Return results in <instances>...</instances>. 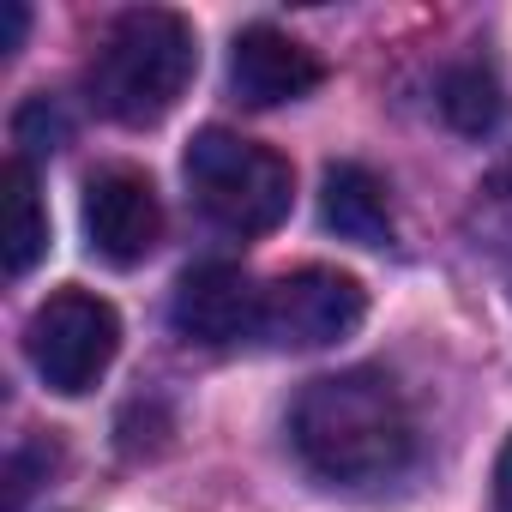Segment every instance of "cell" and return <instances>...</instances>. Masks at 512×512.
Segmentation results:
<instances>
[{"mask_svg":"<svg viewBox=\"0 0 512 512\" xmlns=\"http://www.w3.org/2000/svg\"><path fill=\"white\" fill-rule=\"evenodd\" d=\"M506 290H512V278H506Z\"/></svg>","mask_w":512,"mask_h":512,"instance_id":"2e32d148","label":"cell"},{"mask_svg":"<svg viewBox=\"0 0 512 512\" xmlns=\"http://www.w3.org/2000/svg\"><path fill=\"white\" fill-rule=\"evenodd\" d=\"M13 139L25 145L19 157L31 163V157H49V151H61V139H67V115L49 103V97H31L19 115H13Z\"/></svg>","mask_w":512,"mask_h":512,"instance_id":"7c38bea8","label":"cell"},{"mask_svg":"<svg viewBox=\"0 0 512 512\" xmlns=\"http://www.w3.org/2000/svg\"><path fill=\"white\" fill-rule=\"evenodd\" d=\"M368 320V290L350 272L302 266L260 290V344L272 350H326Z\"/></svg>","mask_w":512,"mask_h":512,"instance_id":"5b68a950","label":"cell"},{"mask_svg":"<svg viewBox=\"0 0 512 512\" xmlns=\"http://www.w3.org/2000/svg\"><path fill=\"white\" fill-rule=\"evenodd\" d=\"M494 512H512V434H506L500 464H494Z\"/></svg>","mask_w":512,"mask_h":512,"instance_id":"5bb4252c","label":"cell"},{"mask_svg":"<svg viewBox=\"0 0 512 512\" xmlns=\"http://www.w3.org/2000/svg\"><path fill=\"white\" fill-rule=\"evenodd\" d=\"M181 169H187L199 211L229 235H266L290 217L296 169L272 145H253L229 127H205V133H193Z\"/></svg>","mask_w":512,"mask_h":512,"instance_id":"3957f363","label":"cell"},{"mask_svg":"<svg viewBox=\"0 0 512 512\" xmlns=\"http://www.w3.org/2000/svg\"><path fill=\"white\" fill-rule=\"evenodd\" d=\"M290 446L326 488H386L416 458V416L392 374L344 368L302 386L290 404Z\"/></svg>","mask_w":512,"mask_h":512,"instance_id":"6da1fadb","label":"cell"},{"mask_svg":"<svg viewBox=\"0 0 512 512\" xmlns=\"http://www.w3.org/2000/svg\"><path fill=\"white\" fill-rule=\"evenodd\" d=\"M25 25H31V13L19 7V0H7V7H0V61L25 43Z\"/></svg>","mask_w":512,"mask_h":512,"instance_id":"4fadbf2b","label":"cell"},{"mask_svg":"<svg viewBox=\"0 0 512 512\" xmlns=\"http://www.w3.org/2000/svg\"><path fill=\"white\" fill-rule=\"evenodd\" d=\"M169 320L187 344H205V350H229L241 338H260V284H247L235 266L211 260V266H193L181 284H175V302H169Z\"/></svg>","mask_w":512,"mask_h":512,"instance_id":"52a82bcc","label":"cell"},{"mask_svg":"<svg viewBox=\"0 0 512 512\" xmlns=\"http://www.w3.org/2000/svg\"><path fill=\"white\" fill-rule=\"evenodd\" d=\"M326 67L314 49H302L290 31L278 25H247L229 49V91L247 109H278V103H302L308 91H320Z\"/></svg>","mask_w":512,"mask_h":512,"instance_id":"ba28073f","label":"cell"},{"mask_svg":"<svg viewBox=\"0 0 512 512\" xmlns=\"http://www.w3.org/2000/svg\"><path fill=\"white\" fill-rule=\"evenodd\" d=\"M500 79L482 67V61H464V67H452L446 79H440V115L458 127V133H470V139H482V133H494V121H500Z\"/></svg>","mask_w":512,"mask_h":512,"instance_id":"8fae6325","label":"cell"},{"mask_svg":"<svg viewBox=\"0 0 512 512\" xmlns=\"http://www.w3.org/2000/svg\"><path fill=\"white\" fill-rule=\"evenodd\" d=\"M85 241L109 266H139L163 241V205L145 169L109 163L85 181Z\"/></svg>","mask_w":512,"mask_h":512,"instance_id":"8992f818","label":"cell"},{"mask_svg":"<svg viewBox=\"0 0 512 512\" xmlns=\"http://www.w3.org/2000/svg\"><path fill=\"white\" fill-rule=\"evenodd\" d=\"M43 253H49V211L37 193V169L13 157L0 175V260H7V278H31Z\"/></svg>","mask_w":512,"mask_h":512,"instance_id":"30bf717a","label":"cell"},{"mask_svg":"<svg viewBox=\"0 0 512 512\" xmlns=\"http://www.w3.org/2000/svg\"><path fill=\"white\" fill-rule=\"evenodd\" d=\"M482 193H488L494 205H506V211H512V157H506V163H494V175L482 181Z\"/></svg>","mask_w":512,"mask_h":512,"instance_id":"9a60e30c","label":"cell"},{"mask_svg":"<svg viewBox=\"0 0 512 512\" xmlns=\"http://www.w3.org/2000/svg\"><path fill=\"white\" fill-rule=\"evenodd\" d=\"M115 350H121V320H115V308H109L103 296H91V290H61V296H49V302L31 314V326H25V356H31L37 380H43L49 392H61V398H85V392L109 374Z\"/></svg>","mask_w":512,"mask_h":512,"instance_id":"277c9868","label":"cell"},{"mask_svg":"<svg viewBox=\"0 0 512 512\" xmlns=\"http://www.w3.org/2000/svg\"><path fill=\"white\" fill-rule=\"evenodd\" d=\"M199 73V37L169 7L121 13L91 61V103L121 127H157Z\"/></svg>","mask_w":512,"mask_h":512,"instance_id":"7a4b0ae2","label":"cell"},{"mask_svg":"<svg viewBox=\"0 0 512 512\" xmlns=\"http://www.w3.org/2000/svg\"><path fill=\"white\" fill-rule=\"evenodd\" d=\"M320 223L338 235V241H356V247H386L392 241V199H386V181L362 163H332L326 181H320Z\"/></svg>","mask_w":512,"mask_h":512,"instance_id":"9c48e42d","label":"cell"}]
</instances>
